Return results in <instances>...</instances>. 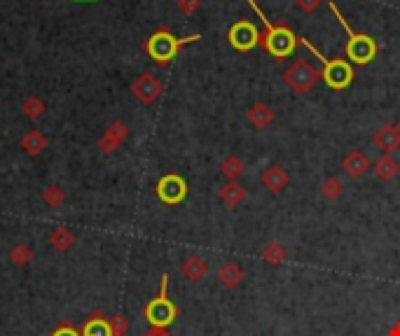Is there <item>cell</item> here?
<instances>
[{
  "label": "cell",
  "instance_id": "1",
  "mask_svg": "<svg viewBox=\"0 0 400 336\" xmlns=\"http://www.w3.org/2000/svg\"><path fill=\"white\" fill-rule=\"evenodd\" d=\"M249 5L257 12V16H260L264 23V33H260V45L264 47V52H267L269 56H274L276 61H284L286 56H291L299 43L297 35L293 33L286 23H269V19L262 14V10L257 8L255 0H249Z\"/></svg>",
  "mask_w": 400,
  "mask_h": 336
},
{
  "label": "cell",
  "instance_id": "2",
  "mask_svg": "<svg viewBox=\"0 0 400 336\" xmlns=\"http://www.w3.org/2000/svg\"><path fill=\"white\" fill-rule=\"evenodd\" d=\"M197 40H202V35H187V38H176L171 31H167V28H160V31H155L148 40H145L143 49L148 52V56L155 63H160V66H167V63H171L173 58L178 56V52L183 49L185 45L197 43Z\"/></svg>",
  "mask_w": 400,
  "mask_h": 336
},
{
  "label": "cell",
  "instance_id": "3",
  "mask_svg": "<svg viewBox=\"0 0 400 336\" xmlns=\"http://www.w3.org/2000/svg\"><path fill=\"white\" fill-rule=\"evenodd\" d=\"M328 3V8L333 10V14L339 19V26L344 28V33L349 35V40H346V47H344V52H346V56H349V61L351 63H358V66H366V63L372 61L375 56H377V43H375L370 35L366 33H356L354 28L349 26V21L342 16V12L337 10V5L330 3V0H326Z\"/></svg>",
  "mask_w": 400,
  "mask_h": 336
},
{
  "label": "cell",
  "instance_id": "4",
  "mask_svg": "<svg viewBox=\"0 0 400 336\" xmlns=\"http://www.w3.org/2000/svg\"><path fill=\"white\" fill-rule=\"evenodd\" d=\"M167 287H169V276H162V285H160V294H157L152 302L145 304L143 309V317L150 322L155 329H167L171 322L178 317V306H176L171 299L167 297Z\"/></svg>",
  "mask_w": 400,
  "mask_h": 336
},
{
  "label": "cell",
  "instance_id": "5",
  "mask_svg": "<svg viewBox=\"0 0 400 336\" xmlns=\"http://www.w3.org/2000/svg\"><path fill=\"white\" fill-rule=\"evenodd\" d=\"M321 73L316 70L314 63H309L307 58H297V61L291 63V68L284 73V82L293 89V93L297 96H304L314 89V85L319 82Z\"/></svg>",
  "mask_w": 400,
  "mask_h": 336
},
{
  "label": "cell",
  "instance_id": "6",
  "mask_svg": "<svg viewBox=\"0 0 400 336\" xmlns=\"http://www.w3.org/2000/svg\"><path fill=\"white\" fill-rule=\"evenodd\" d=\"M321 78L326 80V85L335 91L346 89V87L354 82V66H351V61H346V58H326V61H323Z\"/></svg>",
  "mask_w": 400,
  "mask_h": 336
},
{
  "label": "cell",
  "instance_id": "7",
  "mask_svg": "<svg viewBox=\"0 0 400 336\" xmlns=\"http://www.w3.org/2000/svg\"><path fill=\"white\" fill-rule=\"evenodd\" d=\"M155 192L162 203L176 205L187 197V182L180 178L178 173H167L164 178H160V182H157Z\"/></svg>",
  "mask_w": 400,
  "mask_h": 336
},
{
  "label": "cell",
  "instance_id": "8",
  "mask_svg": "<svg viewBox=\"0 0 400 336\" xmlns=\"http://www.w3.org/2000/svg\"><path fill=\"white\" fill-rule=\"evenodd\" d=\"M227 40L237 52H251L255 45H260V31L251 21H237L229 26Z\"/></svg>",
  "mask_w": 400,
  "mask_h": 336
},
{
  "label": "cell",
  "instance_id": "9",
  "mask_svg": "<svg viewBox=\"0 0 400 336\" xmlns=\"http://www.w3.org/2000/svg\"><path fill=\"white\" fill-rule=\"evenodd\" d=\"M162 91H164L162 82L157 80L152 73L138 75V78L134 80V85H131V93L136 96V101L143 103V105H152L157 98L162 96Z\"/></svg>",
  "mask_w": 400,
  "mask_h": 336
},
{
  "label": "cell",
  "instance_id": "10",
  "mask_svg": "<svg viewBox=\"0 0 400 336\" xmlns=\"http://www.w3.org/2000/svg\"><path fill=\"white\" fill-rule=\"evenodd\" d=\"M127 138H129L127 124L113 122L108 128H105V133L101 135V140H98V150H101L103 155H113V152L120 150V145L125 143Z\"/></svg>",
  "mask_w": 400,
  "mask_h": 336
},
{
  "label": "cell",
  "instance_id": "11",
  "mask_svg": "<svg viewBox=\"0 0 400 336\" xmlns=\"http://www.w3.org/2000/svg\"><path fill=\"white\" fill-rule=\"evenodd\" d=\"M372 143L375 147L381 152V155H393V152L400 147V128L398 124H386L375 131L372 135Z\"/></svg>",
  "mask_w": 400,
  "mask_h": 336
},
{
  "label": "cell",
  "instance_id": "12",
  "mask_svg": "<svg viewBox=\"0 0 400 336\" xmlns=\"http://www.w3.org/2000/svg\"><path fill=\"white\" fill-rule=\"evenodd\" d=\"M260 182H262L264 190H269L272 194H281L288 187L291 178H288V173L279 166V164H269V166L262 170Z\"/></svg>",
  "mask_w": 400,
  "mask_h": 336
},
{
  "label": "cell",
  "instance_id": "13",
  "mask_svg": "<svg viewBox=\"0 0 400 336\" xmlns=\"http://www.w3.org/2000/svg\"><path fill=\"white\" fill-rule=\"evenodd\" d=\"M342 168H344V173L349 175V178H363V175L368 173L370 168H372V164H370V159L366 152H361V150H351L349 155H346L342 159Z\"/></svg>",
  "mask_w": 400,
  "mask_h": 336
},
{
  "label": "cell",
  "instance_id": "14",
  "mask_svg": "<svg viewBox=\"0 0 400 336\" xmlns=\"http://www.w3.org/2000/svg\"><path fill=\"white\" fill-rule=\"evenodd\" d=\"M21 150L26 152L28 157H40L43 152L47 150V135L43 131H38V128H31V131H26L23 133V138H21Z\"/></svg>",
  "mask_w": 400,
  "mask_h": 336
},
{
  "label": "cell",
  "instance_id": "15",
  "mask_svg": "<svg viewBox=\"0 0 400 336\" xmlns=\"http://www.w3.org/2000/svg\"><path fill=\"white\" fill-rule=\"evenodd\" d=\"M180 273H183L190 282H199V280H204L206 273H209V264H206L204 257L192 255L180 264Z\"/></svg>",
  "mask_w": 400,
  "mask_h": 336
},
{
  "label": "cell",
  "instance_id": "16",
  "mask_svg": "<svg viewBox=\"0 0 400 336\" xmlns=\"http://www.w3.org/2000/svg\"><path fill=\"white\" fill-rule=\"evenodd\" d=\"M246 120H249L251 126H255V128H267L269 124L274 122V110L269 108L267 103H255V105H251L249 112H246Z\"/></svg>",
  "mask_w": 400,
  "mask_h": 336
},
{
  "label": "cell",
  "instance_id": "17",
  "mask_svg": "<svg viewBox=\"0 0 400 336\" xmlns=\"http://www.w3.org/2000/svg\"><path fill=\"white\" fill-rule=\"evenodd\" d=\"M218 280H220L222 287H227V290H234V287H239L241 282H244V269H241L237 262L222 264L220 271H218Z\"/></svg>",
  "mask_w": 400,
  "mask_h": 336
},
{
  "label": "cell",
  "instance_id": "18",
  "mask_svg": "<svg viewBox=\"0 0 400 336\" xmlns=\"http://www.w3.org/2000/svg\"><path fill=\"white\" fill-rule=\"evenodd\" d=\"M246 190L239 185V180H227L225 185L220 187V201L227 205V208H237V205L244 203Z\"/></svg>",
  "mask_w": 400,
  "mask_h": 336
},
{
  "label": "cell",
  "instance_id": "19",
  "mask_svg": "<svg viewBox=\"0 0 400 336\" xmlns=\"http://www.w3.org/2000/svg\"><path fill=\"white\" fill-rule=\"evenodd\" d=\"M398 170H400V164L391 155H381L377 161L372 164V173L377 175V180L381 182H391L398 175Z\"/></svg>",
  "mask_w": 400,
  "mask_h": 336
},
{
  "label": "cell",
  "instance_id": "20",
  "mask_svg": "<svg viewBox=\"0 0 400 336\" xmlns=\"http://www.w3.org/2000/svg\"><path fill=\"white\" fill-rule=\"evenodd\" d=\"M80 336H110V325H108V317L103 313H92L90 320L85 322Z\"/></svg>",
  "mask_w": 400,
  "mask_h": 336
},
{
  "label": "cell",
  "instance_id": "21",
  "mask_svg": "<svg viewBox=\"0 0 400 336\" xmlns=\"http://www.w3.org/2000/svg\"><path fill=\"white\" fill-rule=\"evenodd\" d=\"M50 245H52V250H56V252H68L70 247L75 245V234L70 232L68 227H56L54 232L50 234Z\"/></svg>",
  "mask_w": 400,
  "mask_h": 336
},
{
  "label": "cell",
  "instance_id": "22",
  "mask_svg": "<svg viewBox=\"0 0 400 336\" xmlns=\"http://www.w3.org/2000/svg\"><path fill=\"white\" fill-rule=\"evenodd\" d=\"M244 170H246V164L241 161V157H237V155L225 157L220 164V173L225 175L227 180H239L241 175H244Z\"/></svg>",
  "mask_w": 400,
  "mask_h": 336
},
{
  "label": "cell",
  "instance_id": "23",
  "mask_svg": "<svg viewBox=\"0 0 400 336\" xmlns=\"http://www.w3.org/2000/svg\"><path fill=\"white\" fill-rule=\"evenodd\" d=\"M21 112L28 117V120H40V117L47 112V105L40 96H35V93H31L28 98H23L21 103Z\"/></svg>",
  "mask_w": 400,
  "mask_h": 336
},
{
  "label": "cell",
  "instance_id": "24",
  "mask_svg": "<svg viewBox=\"0 0 400 336\" xmlns=\"http://www.w3.org/2000/svg\"><path fill=\"white\" fill-rule=\"evenodd\" d=\"M10 262L19 269H26L28 264L33 262V247L26 245V243H17L14 247L10 250Z\"/></svg>",
  "mask_w": 400,
  "mask_h": 336
},
{
  "label": "cell",
  "instance_id": "25",
  "mask_svg": "<svg viewBox=\"0 0 400 336\" xmlns=\"http://www.w3.org/2000/svg\"><path fill=\"white\" fill-rule=\"evenodd\" d=\"M288 257V250L284 247V243H269L267 247L262 250V259L272 267H281Z\"/></svg>",
  "mask_w": 400,
  "mask_h": 336
},
{
  "label": "cell",
  "instance_id": "26",
  "mask_svg": "<svg viewBox=\"0 0 400 336\" xmlns=\"http://www.w3.org/2000/svg\"><path fill=\"white\" fill-rule=\"evenodd\" d=\"M344 192V185L339 178H326L321 182V197L328 199V201H337Z\"/></svg>",
  "mask_w": 400,
  "mask_h": 336
},
{
  "label": "cell",
  "instance_id": "27",
  "mask_svg": "<svg viewBox=\"0 0 400 336\" xmlns=\"http://www.w3.org/2000/svg\"><path fill=\"white\" fill-rule=\"evenodd\" d=\"M63 201H66V194H63L61 187H56V185H47L45 187L43 203L47 205V208H59V205H63Z\"/></svg>",
  "mask_w": 400,
  "mask_h": 336
},
{
  "label": "cell",
  "instance_id": "28",
  "mask_svg": "<svg viewBox=\"0 0 400 336\" xmlns=\"http://www.w3.org/2000/svg\"><path fill=\"white\" fill-rule=\"evenodd\" d=\"M108 325H110V336H127L129 334V320L125 315H120V313L110 315Z\"/></svg>",
  "mask_w": 400,
  "mask_h": 336
},
{
  "label": "cell",
  "instance_id": "29",
  "mask_svg": "<svg viewBox=\"0 0 400 336\" xmlns=\"http://www.w3.org/2000/svg\"><path fill=\"white\" fill-rule=\"evenodd\" d=\"M323 3H326V0H295V5L304 12V14H314Z\"/></svg>",
  "mask_w": 400,
  "mask_h": 336
},
{
  "label": "cell",
  "instance_id": "30",
  "mask_svg": "<svg viewBox=\"0 0 400 336\" xmlns=\"http://www.w3.org/2000/svg\"><path fill=\"white\" fill-rule=\"evenodd\" d=\"M199 5H202V0H178V10L183 12V14H195L199 10Z\"/></svg>",
  "mask_w": 400,
  "mask_h": 336
},
{
  "label": "cell",
  "instance_id": "31",
  "mask_svg": "<svg viewBox=\"0 0 400 336\" xmlns=\"http://www.w3.org/2000/svg\"><path fill=\"white\" fill-rule=\"evenodd\" d=\"M50 336H80V332L73 325H68V322H61V325H59Z\"/></svg>",
  "mask_w": 400,
  "mask_h": 336
},
{
  "label": "cell",
  "instance_id": "32",
  "mask_svg": "<svg viewBox=\"0 0 400 336\" xmlns=\"http://www.w3.org/2000/svg\"><path fill=\"white\" fill-rule=\"evenodd\" d=\"M143 336H169V334H167V329H155V327H152L150 332L143 334Z\"/></svg>",
  "mask_w": 400,
  "mask_h": 336
},
{
  "label": "cell",
  "instance_id": "33",
  "mask_svg": "<svg viewBox=\"0 0 400 336\" xmlns=\"http://www.w3.org/2000/svg\"><path fill=\"white\" fill-rule=\"evenodd\" d=\"M389 336H400V322H396V325L389 329Z\"/></svg>",
  "mask_w": 400,
  "mask_h": 336
},
{
  "label": "cell",
  "instance_id": "34",
  "mask_svg": "<svg viewBox=\"0 0 400 336\" xmlns=\"http://www.w3.org/2000/svg\"><path fill=\"white\" fill-rule=\"evenodd\" d=\"M80 3H94V0H80Z\"/></svg>",
  "mask_w": 400,
  "mask_h": 336
},
{
  "label": "cell",
  "instance_id": "35",
  "mask_svg": "<svg viewBox=\"0 0 400 336\" xmlns=\"http://www.w3.org/2000/svg\"><path fill=\"white\" fill-rule=\"evenodd\" d=\"M398 128H400V122H398Z\"/></svg>",
  "mask_w": 400,
  "mask_h": 336
}]
</instances>
